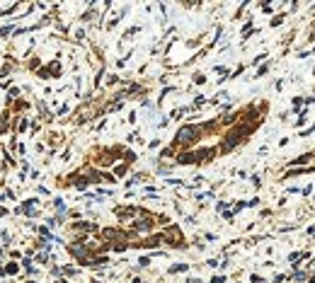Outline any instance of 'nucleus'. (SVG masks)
<instances>
[{
    "label": "nucleus",
    "mask_w": 315,
    "mask_h": 283,
    "mask_svg": "<svg viewBox=\"0 0 315 283\" xmlns=\"http://www.w3.org/2000/svg\"><path fill=\"white\" fill-rule=\"evenodd\" d=\"M267 68H269V63H267V65H262V68H260V70H257V78H262V75H264V73H267Z\"/></svg>",
    "instance_id": "7ed1b4c3"
},
{
    "label": "nucleus",
    "mask_w": 315,
    "mask_h": 283,
    "mask_svg": "<svg viewBox=\"0 0 315 283\" xmlns=\"http://www.w3.org/2000/svg\"><path fill=\"white\" fill-rule=\"evenodd\" d=\"M281 19H284V17H281V15H276V17L271 19V27H276V24H281Z\"/></svg>",
    "instance_id": "f03ea898"
},
{
    "label": "nucleus",
    "mask_w": 315,
    "mask_h": 283,
    "mask_svg": "<svg viewBox=\"0 0 315 283\" xmlns=\"http://www.w3.org/2000/svg\"><path fill=\"white\" fill-rule=\"evenodd\" d=\"M182 271H187L184 264H177V266H172V269H170V274H182Z\"/></svg>",
    "instance_id": "f257e3e1"
}]
</instances>
